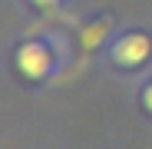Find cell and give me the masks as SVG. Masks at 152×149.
<instances>
[{
    "mask_svg": "<svg viewBox=\"0 0 152 149\" xmlns=\"http://www.w3.org/2000/svg\"><path fill=\"white\" fill-rule=\"evenodd\" d=\"M50 63H53V57H50L46 43H23L17 50V66H20L23 76H30V80H43L50 73Z\"/></svg>",
    "mask_w": 152,
    "mask_h": 149,
    "instance_id": "6da1fadb",
    "label": "cell"
},
{
    "mask_svg": "<svg viewBox=\"0 0 152 149\" xmlns=\"http://www.w3.org/2000/svg\"><path fill=\"white\" fill-rule=\"evenodd\" d=\"M149 50H152V40L145 33H126L113 46V60L119 66H142L149 60Z\"/></svg>",
    "mask_w": 152,
    "mask_h": 149,
    "instance_id": "7a4b0ae2",
    "label": "cell"
},
{
    "mask_svg": "<svg viewBox=\"0 0 152 149\" xmlns=\"http://www.w3.org/2000/svg\"><path fill=\"white\" fill-rule=\"evenodd\" d=\"M106 33H109V20H96V23H89V27H83L80 46H83V50H96L99 43L106 40Z\"/></svg>",
    "mask_w": 152,
    "mask_h": 149,
    "instance_id": "3957f363",
    "label": "cell"
},
{
    "mask_svg": "<svg viewBox=\"0 0 152 149\" xmlns=\"http://www.w3.org/2000/svg\"><path fill=\"white\" fill-rule=\"evenodd\" d=\"M142 103H145V109L152 113V83H149V86H145V93H142Z\"/></svg>",
    "mask_w": 152,
    "mask_h": 149,
    "instance_id": "277c9868",
    "label": "cell"
},
{
    "mask_svg": "<svg viewBox=\"0 0 152 149\" xmlns=\"http://www.w3.org/2000/svg\"><path fill=\"white\" fill-rule=\"evenodd\" d=\"M33 7H40V10H50V7H56V0H30Z\"/></svg>",
    "mask_w": 152,
    "mask_h": 149,
    "instance_id": "5b68a950",
    "label": "cell"
}]
</instances>
